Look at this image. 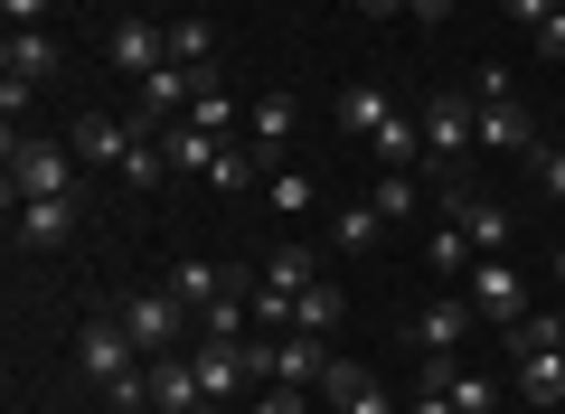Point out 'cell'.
<instances>
[{
    "label": "cell",
    "instance_id": "7c38bea8",
    "mask_svg": "<svg viewBox=\"0 0 565 414\" xmlns=\"http://www.w3.org/2000/svg\"><path fill=\"white\" fill-rule=\"evenodd\" d=\"M189 368H199L207 405H226L236 386H255V376H245V339H199V349H189Z\"/></svg>",
    "mask_w": 565,
    "mask_h": 414
},
{
    "label": "cell",
    "instance_id": "44dd1931",
    "mask_svg": "<svg viewBox=\"0 0 565 414\" xmlns=\"http://www.w3.org/2000/svg\"><path fill=\"white\" fill-rule=\"evenodd\" d=\"M170 66H199V76H217V29L189 10V20H170Z\"/></svg>",
    "mask_w": 565,
    "mask_h": 414
},
{
    "label": "cell",
    "instance_id": "30bf717a",
    "mask_svg": "<svg viewBox=\"0 0 565 414\" xmlns=\"http://www.w3.org/2000/svg\"><path fill=\"white\" fill-rule=\"evenodd\" d=\"M10 208H20V245L29 255H57V245L76 236V217H85L76 198H10Z\"/></svg>",
    "mask_w": 565,
    "mask_h": 414
},
{
    "label": "cell",
    "instance_id": "8992f818",
    "mask_svg": "<svg viewBox=\"0 0 565 414\" xmlns=\"http://www.w3.org/2000/svg\"><path fill=\"white\" fill-rule=\"evenodd\" d=\"M104 66H122V76H151V66H170V29L161 20H114L104 29Z\"/></svg>",
    "mask_w": 565,
    "mask_h": 414
},
{
    "label": "cell",
    "instance_id": "60d3db41",
    "mask_svg": "<svg viewBox=\"0 0 565 414\" xmlns=\"http://www.w3.org/2000/svg\"><path fill=\"white\" fill-rule=\"evenodd\" d=\"M546 274H556V293H565V245H556V264H546Z\"/></svg>",
    "mask_w": 565,
    "mask_h": 414
},
{
    "label": "cell",
    "instance_id": "b9f144b4",
    "mask_svg": "<svg viewBox=\"0 0 565 414\" xmlns=\"http://www.w3.org/2000/svg\"><path fill=\"white\" fill-rule=\"evenodd\" d=\"M556 414H565V405H556Z\"/></svg>",
    "mask_w": 565,
    "mask_h": 414
},
{
    "label": "cell",
    "instance_id": "3957f363",
    "mask_svg": "<svg viewBox=\"0 0 565 414\" xmlns=\"http://www.w3.org/2000/svg\"><path fill=\"white\" fill-rule=\"evenodd\" d=\"M415 123H424V151H434V179H444V189H462V179H452V160H462L471 141H481V104H471L462 85H444V95L424 104Z\"/></svg>",
    "mask_w": 565,
    "mask_h": 414
},
{
    "label": "cell",
    "instance_id": "52a82bcc",
    "mask_svg": "<svg viewBox=\"0 0 565 414\" xmlns=\"http://www.w3.org/2000/svg\"><path fill=\"white\" fill-rule=\"evenodd\" d=\"M292 123H302V104L282 95V85H274V95H255V114H245V151H255L264 179L282 170V141H292Z\"/></svg>",
    "mask_w": 565,
    "mask_h": 414
},
{
    "label": "cell",
    "instance_id": "8fae6325",
    "mask_svg": "<svg viewBox=\"0 0 565 414\" xmlns=\"http://www.w3.org/2000/svg\"><path fill=\"white\" fill-rule=\"evenodd\" d=\"M444 217L471 236V255H509V208H490V198H471V189H444Z\"/></svg>",
    "mask_w": 565,
    "mask_h": 414
},
{
    "label": "cell",
    "instance_id": "ba28073f",
    "mask_svg": "<svg viewBox=\"0 0 565 414\" xmlns=\"http://www.w3.org/2000/svg\"><path fill=\"white\" fill-rule=\"evenodd\" d=\"M471 320H481V311H471L462 293H434V301L415 311V358H452V349L471 339Z\"/></svg>",
    "mask_w": 565,
    "mask_h": 414
},
{
    "label": "cell",
    "instance_id": "1f68e13d",
    "mask_svg": "<svg viewBox=\"0 0 565 414\" xmlns=\"http://www.w3.org/2000/svg\"><path fill=\"white\" fill-rule=\"evenodd\" d=\"M207 179H217V189H245V179H264V170H255V151H236V141H226V151L207 160Z\"/></svg>",
    "mask_w": 565,
    "mask_h": 414
},
{
    "label": "cell",
    "instance_id": "ab89813d",
    "mask_svg": "<svg viewBox=\"0 0 565 414\" xmlns=\"http://www.w3.org/2000/svg\"><path fill=\"white\" fill-rule=\"evenodd\" d=\"M396 10H405V0H359V20H396Z\"/></svg>",
    "mask_w": 565,
    "mask_h": 414
},
{
    "label": "cell",
    "instance_id": "f546056e",
    "mask_svg": "<svg viewBox=\"0 0 565 414\" xmlns=\"http://www.w3.org/2000/svg\"><path fill=\"white\" fill-rule=\"evenodd\" d=\"M264 198H274L282 217H302V208H311V198H321V189H311L302 170H274V179H264Z\"/></svg>",
    "mask_w": 565,
    "mask_h": 414
},
{
    "label": "cell",
    "instance_id": "277c9868",
    "mask_svg": "<svg viewBox=\"0 0 565 414\" xmlns=\"http://www.w3.org/2000/svg\"><path fill=\"white\" fill-rule=\"evenodd\" d=\"M199 66H151V76H141V95H132V123L141 132H170V123L189 114V104H199Z\"/></svg>",
    "mask_w": 565,
    "mask_h": 414
},
{
    "label": "cell",
    "instance_id": "d590c367",
    "mask_svg": "<svg viewBox=\"0 0 565 414\" xmlns=\"http://www.w3.org/2000/svg\"><path fill=\"white\" fill-rule=\"evenodd\" d=\"M405 414H452V395H444V376H424V386L405 395Z\"/></svg>",
    "mask_w": 565,
    "mask_h": 414
},
{
    "label": "cell",
    "instance_id": "f35d334b",
    "mask_svg": "<svg viewBox=\"0 0 565 414\" xmlns=\"http://www.w3.org/2000/svg\"><path fill=\"white\" fill-rule=\"evenodd\" d=\"M405 20H424V29H434V20H452V0H405Z\"/></svg>",
    "mask_w": 565,
    "mask_h": 414
},
{
    "label": "cell",
    "instance_id": "d6a6232c",
    "mask_svg": "<svg viewBox=\"0 0 565 414\" xmlns=\"http://www.w3.org/2000/svg\"><path fill=\"white\" fill-rule=\"evenodd\" d=\"M434 274H471V236L452 217H444V236H434Z\"/></svg>",
    "mask_w": 565,
    "mask_h": 414
},
{
    "label": "cell",
    "instance_id": "83f0119b",
    "mask_svg": "<svg viewBox=\"0 0 565 414\" xmlns=\"http://www.w3.org/2000/svg\"><path fill=\"white\" fill-rule=\"evenodd\" d=\"M180 123H199V132H217V141H226V123H236V95H226V85L207 76V85H199V104H189Z\"/></svg>",
    "mask_w": 565,
    "mask_h": 414
},
{
    "label": "cell",
    "instance_id": "ffe728a7",
    "mask_svg": "<svg viewBox=\"0 0 565 414\" xmlns=\"http://www.w3.org/2000/svg\"><path fill=\"white\" fill-rule=\"evenodd\" d=\"M386 236V217H377V198H349L340 217H330V255H367V245Z\"/></svg>",
    "mask_w": 565,
    "mask_h": 414
},
{
    "label": "cell",
    "instance_id": "5b68a950",
    "mask_svg": "<svg viewBox=\"0 0 565 414\" xmlns=\"http://www.w3.org/2000/svg\"><path fill=\"white\" fill-rule=\"evenodd\" d=\"M462 301L490 320V330H509V320L527 311V274H519L509 255H481V264H471V293H462Z\"/></svg>",
    "mask_w": 565,
    "mask_h": 414
},
{
    "label": "cell",
    "instance_id": "74e56055",
    "mask_svg": "<svg viewBox=\"0 0 565 414\" xmlns=\"http://www.w3.org/2000/svg\"><path fill=\"white\" fill-rule=\"evenodd\" d=\"M546 10H556V0H509V20H519V29H546Z\"/></svg>",
    "mask_w": 565,
    "mask_h": 414
},
{
    "label": "cell",
    "instance_id": "836d02e7",
    "mask_svg": "<svg viewBox=\"0 0 565 414\" xmlns=\"http://www.w3.org/2000/svg\"><path fill=\"white\" fill-rule=\"evenodd\" d=\"M245 414H311V386H255Z\"/></svg>",
    "mask_w": 565,
    "mask_h": 414
},
{
    "label": "cell",
    "instance_id": "ac0fdd59",
    "mask_svg": "<svg viewBox=\"0 0 565 414\" xmlns=\"http://www.w3.org/2000/svg\"><path fill=\"white\" fill-rule=\"evenodd\" d=\"M424 376H444L452 414H500V386H490L481 368H452V358H424Z\"/></svg>",
    "mask_w": 565,
    "mask_h": 414
},
{
    "label": "cell",
    "instance_id": "cb8c5ba5",
    "mask_svg": "<svg viewBox=\"0 0 565 414\" xmlns=\"http://www.w3.org/2000/svg\"><path fill=\"white\" fill-rule=\"evenodd\" d=\"M311 274H321V264H311V245H274V255L255 264V283H274V293H311Z\"/></svg>",
    "mask_w": 565,
    "mask_h": 414
},
{
    "label": "cell",
    "instance_id": "484cf974",
    "mask_svg": "<svg viewBox=\"0 0 565 414\" xmlns=\"http://www.w3.org/2000/svg\"><path fill=\"white\" fill-rule=\"evenodd\" d=\"M161 141H170V170H199V179H207V160L226 151V141H217V132H199V123H170Z\"/></svg>",
    "mask_w": 565,
    "mask_h": 414
},
{
    "label": "cell",
    "instance_id": "6da1fadb",
    "mask_svg": "<svg viewBox=\"0 0 565 414\" xmlns=\"http://www.w3.org/2000/svg\"><path fill=\"white\" fill-rule=\"evenodd\" d=\"M0 160H10V198H76V141H39V132H10L0 141Z\"/></svg>",
    "mask_w": 565,
    "mask_h": 414
},
{
    "label": "cell",
    "instance_id": "9a60e30c",
    "mask_svg": "<svg viewBox=\"0 0 565 414\" xmlns=\"http://www.w3.org/2000/svg\"><path fill=\"white\" fill-rule=\"evenodd\" d=\"M481 151H537V114L519 95H481Z\"/></svg>",
    "mask_w": 565,
    "mask_h": 414
},
{
    "label": "cell",
    "instance_id": "2e32d148",
    "mask_svg": "<svg viewBox=\"0 0 565 414\" xmlns=\"http://www.w3.org/2000/svg\"><path fill=\"white\" fill-rule=\"evenodd\" d=\"M199 405H207V386H199V368H189V349L151 358V414H199Z\"/></svg>",
    "mask_w": 565,
    "mask_h": 414
},
{
    "label": "cell",
    "instance_id": "7a4b0ae2",
    "mask_svg": "<svg viewBox=\"0 0 565 414\" xmlns=\"http://www.w3.org/2000/svg\"><path fill=\"white\" fill-rule=\"evenodd\" d=\"M114 311H122V330L141 339V358H180V349H189V330H199V311H189L170 283H161V293H122Z\"/></svg>",
    "mask_w": 565,
    "mask_h": 414
},
{
    "label": "cell",
    "instance_id": "4dcf8cb0",
    "mask_svg": "<svg viewBox=\"0 0 565 414\" xmlns=\"http://www.w3.org/2000/svg\"><path fill=\"white\" fill-rule=\"evenodd\" d=\"M527 170H537V189L565 208V141H537V151H527Z\"/></svg>",
    "mask_w": 565,
    "mask_h": 414
},
{
    "label": "cell",
    "instance_id": "9c48e42d",
    "mask_svg": "<svg viewBox=\"0 0 565 414\" xmlns=\"http://www.w3.org/2000/svg\"><path fill=\"white\" fill-rule=\"evenodd\" d=\"M66 141H76L85 170H122V160H132V141H141V123H132V114H85Z\"/></svg>",
    "mask_w": 565,
    "mask_h": 414
},
{
    "label": "cell",
    "instance_id": "e0dca14e",
    "mask_svg": "<svg viewBox=\"0 0 565 414\" xmlns=\"http://www.w3.org/2000/svg\"><path fill=\"white\" fill-rule=\"evenodd\" d=\"M386 123H396V104H386V85H377V76H359V85H340V132H359V141H377Z\"/></svg>",
    "mask_w": 565,
    "mask_h": 414
},
{
    "label": "cell",
    "instance_id": "d4e9b609",
    "mask_svg": "<svg viewBox=\"0 0 565 414\" xmlns=\"http://www.w3.org/2000/svg\"><path fill=\"white\" fill-rule=\"evenodd\" d=\"M367 151H377V170H415V160H434V151H424V123H386V132L377 141H367Z\"/></svg>",
    "mask_w": 565,
    "mask_h": 414
},
{
    "label": "cell",
    "instance_id": "7402d4cb",
    "mask_svg": "<svg viewBox=\"0 0 565 414\" xmlns=\"http://www.w3.org/2000/svg\"><path fill=\"white\" fill-rule=\"evenodd\" d=\"M114 179H122V189H132V198H151V189H161V179H170V141H161V132H141V141H132V160H122Z\"/></svg>",
    "mask_w": 565,
    "mask_h": 414
},
{
    "label": "cell",
    "instance_id": "4fadbf2b",
    "mask_svg": "<svg viewBox=\"0 0 565 414\" xmlns=\"http://www.w3.org/2000/svg\"><path fill=\"white\" fill-rule=\"evenodd\" d=\"M236 283H255L245 264H207V255H189V264H170V293L189 301V311H207V301H226Z\"/></svg>",
    "mask_w": 565,
    "mask_h": 414
},
{
    "label": "cell",
    "instance_id": "5bb4252c",
    "mask_svg": "<svg viewBox=\"0 0 565 414\" xmlns=\"http://www.w3.org/2000/svg\"><path fill=\"white\" fill-rule=\"evenodd\" d=\"M321 395H330V405H340V414H396V395H386L377 376L359 368V358H330V376H321Z\"/></svg>",
    "mask_w": 565,
    "mask_h": 414
},
{
    "label": "cell",
    "instance_id": "e575fe53",
    "mask_svg": "<svg viewBox=\"0 0 565 414\" xmlns=\"http://www.w3.org/2000/svg\"><path fill=\"white\" fill-rule=\"evenodd\" d=\"M29 95H39L29 76H0V114H10V132H29Z\"/></svg>",
    "mask_w": 565,
    "mask_h": 414
},
{
    "label": "cell",
    "instance_id": "d6986e66",
    "mask_svg": "<svg viewBox=\"0 0 565 414\" xmlns=\"http://www.w3.org/2000/svg\"><path fill=\"white\" fill-rule=\"evenodd\" d=\"M0 76L47 85V76H57V39H47V29H10V47H0Z\"/></svg>",
    "mask_w": 565,
    "mask_h": 414
},
{
    "label": "cell",
    "instance_id": "f1b7e54d",
    "mask_svg": "<svg viewBox=\"0 0 565 414\" xmlns=\"http://www.w3.org/2000/svg\"><path fill=\"white\" fill-rule=\"evenodd\" d=\"M367 198H377V217H386V226L415 217V170H377V189H367Z\"/></svg>",
    "mask_w": 565,
    "mask_h": 414
},
{
    "label": "cell",
    "instance_id": "8d00e7d4",
    "mask_svg": "<svg viewBox=\"0 0 565 414\" xmlns=\"http://www.w3.org/2000/svg\"><path fill=\"white\" fill-rule=\"evenodd\" d=\"M0 20H10V29H39V20H47V0H0Z\"/></svg>",
    "mask_w": 565,
    "mask_h": 414
},
{
    "label": "cell",
    "instance_id": "603a6c76",
    "mask_svg": "<svg viewBox=\"0 0 565 414\" xmlns=\"http://www.w3.org/2000/svg\"><path fill=\"white\" fill-rule=\"evenodd\" d=\"M519 395H527V405H565V349L519 358Z\"/></svg>",
    "mask_w": 565,
    "mask_h": 414
},
{
    "label": "cell",
    "instance_id": "4316f807",
    "mask_svg": "<svg viewBox=\"0 0 565 414\" xmlns=\"http://www.w3.org/2000/svg\"><path fill=\"white\" fill-rule=\"evenodd\" d=\"M292 330H311V339H330V330H340V283H311V293L292 301Z\"/></svg>",
    "mask_w": 565,
    "mask_h": 414
}]
</instances>
